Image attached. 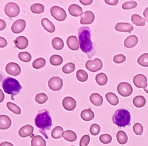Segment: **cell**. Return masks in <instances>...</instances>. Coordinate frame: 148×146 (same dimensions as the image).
I'll return each mask as SVG.
<instances>
[{
  "label": "cell",
  "instance_id": "cell-1",
  "mask_svg": "<svg viewBox=\"0 0 148 146\" xmlns=\"http://www.w3.org/2000/svg\"><path fill=\"white\" fill-rule=\"evenodd\" d=\"M34 123L36 126L39 128V131L45 138L48 139L49 137L46 134V131L51 129L52 121L50 113L47 109H42L38 112L35 117Z\"/></svg>",
  "mask_w": 148,
  "mask_h": 146
},
{
  "label": "cell",
  "instance_id": "cell-2",
  "mask_svg": "<svg viewBox=\"0 0 148 146\" xmlns=\"http://www.w3.org/2000/svg\"><path fill=\"white\" fill-rule=\"evenodd\" d=\"M91 37V30L88 27H82L79 29L78 39L80 48L85 53H89L93 50V43Z\"/></svg>",
  "mask_w": 148,
  "mask_h": 146
},
{
  "label": "cell",
  "instance_id": "cell-3",
  "mask_svg": "<svg viewBox=\"0 0 148 146\" xmlns=\"http://www.w3.org/2000/svg\"><path fill=\"white\" fill-rule=\"evenodd\" d=\"M2 87L6 93L11 95L12 100H14V96L18 94L22 89L20 83L16 79L9 77L3 80Z\"/></svg>",
  "mask_w": 148,
  "mask_h": 146
},
{
  "label": "cell",
  "instance_id": "cell-4",
  "mask_svg": "<svg viewBox=\"0 0 148 146\" xmlns=\"http://www.w3.org/2000/svg\"><path fill=\"white\" fill-rule=\"evenodd\" d=\"M131 116L130 112L125 109L117 110L113 117V123L119 127H125L130 125Z\"/></svg>",
  "mask_w": 148,
  "mask_h": 146
},
{
  "label": "cell",
  "instance_id": "cell-5",
  "mask_svg": "<svg viewBox=\"0 0 148 146\" xmlns=\"http://www.w3.org/2000/svg\"><path fill=\"white\" fill-rule=\"evenodd\" d=\"M51 14L52 16L58 21H64L67 17L65 10L59 6H53L51 8Z\"/></svg>",
  "mask_w": 148,
  "mask_h": 146
},
{
  "label": "cell",
  "instance_id": "cell-6",
  "mask_svg": "<svg viewBox=\"0 0 148 146\" xmlns=\"http://www.w3.org/2000/svg\"><path fill=\"white\" fill-rule=\"evenodd\" d=\"M4 11L8 17L13 18L19 14L20 10L19 6L16 3H8L5 6Z\"/></svg>",
  "mask_w": 148,
  "mask_h": 146
},
{
  "label": "cell",
  "instance_id": "cell-7",
  "mask_svg": "<svg viewBox=\"0 0 148 146\" xmlns=\"http://www.w3.org/2000/svg\"><path fill=\"white\" fill-rule=\"evenodd\" d=\"M117 92L123 97H128L133 93L132 86L127 82H121L117 86Z\"/></svg>",
  "mask_w": 148,
  "mask_h": 146
},
{
  "label": "cell",
  "instance_id": "cell-8",
  "mask_svg": "<svg viewBox=\"0 0 148 146\" xmlns=\"http://www.w3.org/2000/svg\"><path fill=\"white\" fill-rule=\"evenodd\" d=\"M102 61L99 58H95L94 60H89L85 64V67L91 72H95L100 71L103 68Z\"/></svg>",
  "mask_w": 148,
  "mask_h": 146
},
{
  "label": "cell",
  "instance_id": "cell-9",
  "mask_svg": "<svg viewBox=\"0 0 148 146\" xmlns=\"http://www.w3.org/2000/svg\"><path fill=\"white\" fill-rule=\"evenodd\" d=\"M48 86L53 91H59L63 87V80L59 77H53L49 79Z\"/></svg>",
  "mask_w": 148,
  "mask_h": 146
},
{
  "label": "cell",
  "instance_id": "cell-10",
  "mask_svg": "<svg viewBox=\"0 0 148 146\" xmlns=\"http://www.w3.org/2000/svg\"><path fill=\"white\" fill-rule=\"evenodd\" d=\"M5 71L7 74L13 76H18L21 72V69L20 65L15 63H10L7 64L5 67Z\"/></svg>",
  "mask_w": 148,
  "mask_h": 146
},
{
  "label": "cell",
  "instance_id": "cell-11",
  "mask_svg": "<svg viewBox=\"0 0 148 146\" xmlns=\"http://www.w3.org/2000/svg\"><path fill=\"white\" fill-rule=\"evenodd\" d=\"M26 27V21L23 19L16 20L11 26V30L14 33L18 34L24 31Z\"/></svg>",
  "mask_w": 148,
  "mask_h": 146
},
{
  "label": "cell",
  "instance_id": "cell-12",
  "mask_svg": "<svg viewBox=\"0 0 148 146\" xmlns=\"http://www.w3.org/2000/svg\"><path fill=\"white\" fill-rule=\"evenodd\" d=\"M133 83L138 88H145L147 86V78L143 74H137L133 77Z\"/></svg>",
  "mask_w": 148,
  "mask_h": 146
},
{
  "label": "cell",
  "instance_id": "cell-13",
  "mask_svg": "<svg viewBox=\"0 0 148 146\" xmlns=\"http://www.w3.org/2000/svg\"><path fill=\"white\" fill-rule=\"evenodd\" d=\"M62 105L65 110L72 111L76 107L77 102L72 97L67 96L63 99Z\"/></svg>",
  "mask_w": 148,
  "mask_h": 146
},
{
  "label": "cell",
  "instance_id": "cell-14",
  "mask_svg": "<svg viewBox=\"0 0 148 146\" xmlns=\"http://www.w3.org/2000/svg\"><path fill=\"white\" fill-rule=\"evenodd\" d=\"M95 19L94 13L91 11H86L81 16L80 23L81 24H91Z\"/></svg>",
  "mask_w": 148,
  "mask_h": 146
},
{
  "label": "cell",
  "instance_id": "cell-15",
  "mask_svg": "<svg viewBox=\"0 0 148 146\" xmlns=\"http://www.w3.org/2000/svg\"><path fill=\"white\" fill-rule=\"evenodd\" d=\"M68 48L72 51H77L80 48L79 40L75 36H70L66 41Z\"/></svg>",
  "mask_w": 148,
  "mask_h": 146
},
{
  "label": "cell",
  "instance_id": "cell-16",
  "mask_svg": "<svg viewBox=\"0 0 148 146\" xmlns=\"http://www.w3.org/2000/svg\"><path fill=\"white\" fill-rule=\"evenodd\" d=\"M115 29L117 32H120L131 33V32L133 30V26L132 24L129 23L120 22V23H117L116 24Z\"/></svg>",
  "mask_w": 148,
  "mask_h": 146
},
{
  "label": "cell",
  "instance_id": "cell-17",
  "mask_svg": "<svg viewBox=\"0 0 148 146\" xmlns=\"http://www.w3.org/2000/svg\"><path fill=\"white\" fill-rule=\"evenodd\" d=\"M34 128L32 125L27 124L21 127L18 131V134L22 138H26L33 134Z\"/></svg>",
  "mask_w": 148,
  "mask_h": 146
},
{
  "label": "cell",
  "instance_id": "cell-18",
  "mask_svg": "<svg viewBox=\"0 0 148 146\" xmlns=\"http://www.w3.org/2000/svg\"><path fill=\"white\" fill-rule=\"evenodd\" d=\"M14 42L16 47L19 50H24V49H26L28 46L29 45L28 39L25 36H18L14 40Z\"/></svg>",
  "mask_w": 148,
  "mask_h": 146
},
{
  "label": "cell",
  "instance_id": "cell-19",
  "mask_svg": "<svg viewBox=\"0 0 148 146\" xmlns=\"http://www.w3.org/2000/svg\"><path fill=\"white\" fill-rule=\"evenodd\" d=\"M69 14L75 17L81 16L83 14L82 8L77 4H71L68 8Z\"/></svg>",
  "mask_w": 148,
  "mask_h": 146
},
{
  "label": "cell",
  "instance_id": "cell-20",
  "mask_svg": "<svg viewBox=\"0 0 148 146\" xmlns=\"http://www.w3.org/2000/svg\"><path fill=\"white\" fill-rule=\"evenodd\" d=\"M11 120L10 118L5 115H0V129L5 130L8 129L11 125Z\"/></svg>",
  "mask_w": 148,
  "mask_h": 146
},
{
  "label": "cell",
  "instance_id": "cell-21",
  "mask_svg": "<svg viewBox=\"0 0 148 146\" xmlns=\"http://www.w3.org/2000/svg\"><path fill=\"white\" fill-rule=\"evenodd\" d=\"M41 24L45 30L49 33H53L55 31V26L53 23L47 18H44L41 20Z\"/></svg>",
  "mask_w": 148,
  "mask_h": 146
},
{
  "label": "cell",
  "instance_id": "cell-22",
  "mask_svg": "<svg viewBox=\"0 0 148 146\" xmlns=\"http://www.w3.org/2000/svg\"><path fill=\"white\" fill-rule=\"evenodd\" d=\"M138 43V38L136 36L130 35L125 40L124 45L127 48H132Z\"/></svg>",
  "mask_w": 148,
  "mask_h": 146
},
{
  "label": "cell",
  "instance_id": "cell-23",
  "mask_svg": "<svg viewBox=\"0 0 148 146\" xmlns=\"http://www.w3.org/2000/svg\"><path fill=\"white\" fill-rule=\"evenodd\" d=\"M90 100L92 104L95 106H100L103 103V97L97 93H94L91 94L90 97Z\"/></svg>",
  "mask_w": 148,
  "mask_h": 146
},
{
  "label": "cell",
  "instance_id": "cell-24",
  "mask_svg": "<svg viewBox=\"0 0 148 146\" xmlns=\"http://www.w3.org/2000/svg\"><path fill=\"white\" fill-rule=\"evenodd\" d=\"M62 137L65 140L69 142H73L77 139L76 133L72 130H67L64 131L62 134Z\"/></svg>",
  "mask_w": 148,
  "mask_h": 146
},
{
  "label": "cell",
  "instance_id": "cell-25",
  "mask_svg": "<svg viewBox=\"0 0 148 146\" xmlns=\"http://www.w3.org/2000/svg\"><path fill=\"white\" fill-rule=\"evenodd\" d=\"M81 118L85 121H90L94 118V113L91 109H84L81 113Z\"/></svg>",
  "mask_w": 148,
  "mask_h": 146
},
{
  "label": "cell",
  "instance_id": "cell-26",
  "mask_svg": "<svg viewBox=\"0 0 148 146\" xmlns=\"http://www.w3.org/2000/svg\"><path fill=\"white\" fill-rule=\"evenodd\" d=\"M106 98L107 102L113 106H116L119 103V100L116 94L112 92H109L106 94Z\"/></svg>",
  "mask_w": 148,
  "mask_h": 146
},
{
  "label": "cell",
  "instance_id": "cell-27",
  "mask_svg": "<svg viewBox=\"0 0 148 146\" xmlns=\"http://www.w3.org/2000/svg\"><path fill=\"white\" fill-rule=\"evenodd\" d=\"M32 146H46L45 140L40 136H34L31 141Z\"/></svg>",
  "mask_w": 148,
  "mask_h": 146
},
{
  "label": "cell",
  "instance_id": "cell-28",
  "mask_svg": "<svg viewBox=\"0 0 148 146\" xmlns=\"http://www.w3.org/2000/svg\"><path fill=\"white\" fill-rule=\"evenodd\" d=\"M131 20L132 22L137 26H144L145 25V19L140 16L139 14H134L132 15Z\"/></svg>",
  "mask_w": 148,
  "mask_h": 146
},
{
  "label": "cell",
  "instance_id": "cell-29",
  "mask_svg": "<svg viewBox=\"0 0 148 146\" xmlns=\"http://www.w3.org/2000/svg\"><path fill=\"white\" fill-rule=\"evenodd\" d=\"M133 103L135 107L140 108L143 107L146 104V99L143 96H137L134 97Z\"/></svg>",
  "mask_w": 148,
  "mask_h": 146
},
{
  "label": "cell",
  "instance_id": "cell-30",
  "mask_svg": "<svg viewBox=\"0 0 148 146\" xmlns=\"http://www.w3.org/2000/svg\"><path fill=\"white\" fill-rule=\"evenodd\" d=\"M116 138L118 143L120 144H125L128 140V137L126 132L123 131H119L116 134Z\"/></svg>",
  "mask_w": 148,
  "mask_h": 146
},
{
  "label": "cell",
  "instance_id": "cell-31",
  "mask_svg": "<svg viewBox=\"0 0 148 146\" xmlns=\"http://www.w3.org/2000/svg\"><path fill=\"white\" fill-rule=\"evenodd\" d=\"M52 45L53 48L55 50H57V51L62 50L64 46V43L63 40L61 38H58V37L52 39Z\"/></svg>",
  "mask_w": 148,
  "mask_h": 146
},
{
  "label": "cell",
  "instance_id": "cell-32",
  "mask_svg": "<svg viewBox=\"0 0 148 146\" xmlns=\"http://www.w3.org/2000/svg\"><path fill=\"white\" fill-rule=\"evenodd\" d=\"M95 80L97 84L100 86H104L108 81V78L106 74L101 72L98 74L95 77Z\"/></svg>",
  "mask_w": 148,
  "mask_h": 146
},
{
  "label": "cell",
  "instance_id": "cell-33",
  "mask_svg": "<svg viewBox=\"0 0 148 146\" xmlns=\"http://www.w3.org/2000/svg\"><path fill=\"white\" fill-rule=\"evenodd\" d=\"M64 129L60 126H56L55 127L51 132L52 137L54 139H59L62 137V134L64 132Z\"/></svg>",
  "mask_w": 148,
  "mask_h": 146
},
{
  "label": "cell",
  "instance_id": "cell-34",
  "mask_svg": "<svg viewBox=\"0 0 148 146\" xmlns=\"http://www.w3.org/2000/svg\"><path fill=\"white\" fill-rule=\"evenodd\" d=\"M49 61H50L51 65L54 66H58L62 64L63 58L59 55H53L50 57Z\"/></svg>",
  "mask_w": 148,
  "mask_h": 146
},
{
  "label": "cell",
  "instance_id": "cell-35",
  "mask_svg": "<svg viewBox=\"0 0 148 146\" xmlns=\"http://www.w3.org/2000/svg\"><path fill=\"white\" fill-rule=\"evenodd\" d=\"M30 10L34 14L42 13L45 11V6L41 4L36 3L30 7Z\"/></svg>",
  "mask_w": 148,
  "mask_h": 146
},
{
  "label": "cell",
  "instance_id": "cell-36",
  "mask_svg": "<svg viewBox=\"0 0 148 146\" xmlns=\"http://www.w3.org/2000/svg\"><path fill=\"white\" fill-rule=\"evenodd\" d=\"M46 64V60L43 58H39L35 59L33 64L32 66L34 69L39 70L43 68Z\"/></svg>",
  "mask_w": 148,
  "mask_h": 146
},
{
  "label": "cell",
  "instance_id": "cell-37",
  "mask_svg": "<svg viewBox=\"0 0 148 146\" xmlns=\"http://www.w3.org/2000/svg\"><path fill=\"white\" fill-rule=\"evenodd\" d=\"M7 107L8 110H10L11 112H13L16 115H20L21 113L20 107L13 103H11V102L7 103Z\"/></svg>",
  "mask_w": 148,
  "mask_h": 146
},
{
  "label": "cell",
  "instance_id": "cell-38",
  "mask_svg": "<svg viewBox=\"0 0 148 146\" xmlns=\"http://www.w3.org/2000/svg\"><path fill=\"white\" fill-rule=\"evenodd\" d=\"M77 78L78 81L81 82H85L87 81L88 75L87 72L84 70H79L77 72Z\"/></svg>",
  "mask_w": 148,
  "mask_h": 146
},
{
  "label": "cell",
  "instance_id": "cell-39",
  "mask_svg": "<svg viewBox=\"0 0 148 146\" xmlns=\"http://www.w3.org/2000/svg\"><path fill=\"white\" fill-rule=\"evenodd\" d=\"M138 63L141 66L148 67V53H145L140 55L138 59Z\"/></svg>",
  "mask_w": 148,
  "mask_h": 146
},
{
  "label": "cell",
  "instance_id": "cell-40",
  "mask_svg": "<svg viewBox=\"0 0 148 146\" xmlns=\"http://www.w3.org/2000/svg\"><path fill=\"white\" fill-rule=\"evenodd\" d=\"M48 100L47 96L44 93H38L35 97L36 102L39 104H43Z\"/></svg>",
  "mask_w": 148,
  "mask_h": 146
},
{
  "label": "cell",
  "instance_id": "cell-41",
  "mask_svg": "<svg viewBox=\"0 0 148 146\" xmlns=\"http://www.w3.org/2000/svg\"><path fill=\"white\" fill-rule=\"evenodd\" d=\"M18 58L23 62L24 63H29L32 60V55L29 52H20L18 55Z\"/></svg>",
  "mask_w": 148,
  "mask_h": 146
},
{
  "label": "cell",
  "instance_id": "cell-42",
  "mask_svg": "<svg viewBox=\"0 0 148 146\" xmlns=\"http://www.w3.org/2000/svg\"><path fill=\"white\" fill-rule=\"evenodd\" d=\"M75 65L72 63H69L66 64L62 67V71L66 74H70L75 71Z\"/></svg>",
  "mask_w": 148,
  "mask_h": 146
},
{
  "label": "cell",
  "instance_id": "cell-43",
  "mask_svg": "<svg viewBox=\"0 0 148 146\" xmlns=\"http://www.w3.org/2000/svg\"><path fill=\"white\" fill-rule=\"evenodd\" d=\"M133 130L136 135L141 136L143 132V127L140 123H136L133 125Z\"/></svg>",
  "mask_w": 148,
  "mask_h": 146
},
{
  "label": "cell",
  "instance_id": "cell-44",
  "mask_svg": "<svg viewBox=\"0 0 148 146\" xmlns=\"http://www.w3.org/2000/svg\"><path fill=\"white\" fill-rule=\"evenodd\" d=\"M101 128L100 125L97 124H93L91 125L90 128V132L92 136H97L100 132Z\"/></svg>",
  "mask_w": 148,
  "mask_h": 146
},
{
  "label": "cell",
  "instance_id": "cell-45",
  "mask_svg": "<svg viewBox=\"0 0 148 146\" xmlns=\"http://www.w3.org/2000/svg\"><path fill=\"white\" fill-rule=\"evenodd\" d=\"M99 139L100 142L104 144H109L112 141V136H111L110 134H104L101 135Z\"/></svg>",
  "mask_w": 148,
  "mask_h": 146
},
{
  "label": "cell",
  "instance_id": "cell-46",
  "mask_svg": "<svg viewBox=\"0 0 148 146\" xmlns=\"http://www.w3.org/2000/svg\"><path fill=\"white\" fill-rule=\"evenodd\" d=\"M138 4L136 1H130L125 3L122 5V8L124 10H130L133 9L137 7Z\"/></svg>",
  "mask_w": 148,
  "mask_h": 146
},
{
  "label": "cell",
  "instance_id": "cell-47",
  "mask_svg": "<svg viewBox=\"0 0 148 146\" xmlns=\"http://www.w3.org/2000/svg\"><path fill=\"white\" fill-rule=\"evenodd\" d=\"M126 60V57L123 54H119L115 55L113 58V61L116 64H121L124 63Z\"/></svg>",
  "mask_w": 148,
  "mask_h": 146
},
{
  "label": "cell",
  "instance_id": "cell-48",
  "mask_svg": "<svg viewBox=\"0 0 148 146\" xmlns=\"http://www.w3.org/2000/svg\"><path fill=\"white\" fill-rule=\"evenodd\" d=\"M90 141V137L88 135H84L79 141V146H87Z\"/></svg>",
  "mask_w": 148,
  "mask_h": 146
},
{
  "label": "cell",
  "instance_id": "cell-49",
  "mask_svg": "<svg viewBox=\"0 0 148 146\" xmlns=\"http://www.w3.org/2000/svg\"><path fill=\"white\" fill-rule=\"evenodd\" d=\"M105 3L110 6H116L119 3L118 0H105Z\"/></svg>",
  "mask_w": 148,
  "mask_h": 146
},
{
  "label": "cell",
  "instance_id": "cell-50",
  "mask_svg": "<svg viewBox=\"0 0 148 146\" xmlns=\"http://www.w3.org/2000/svg\"><path fill=\"white\" fill-rule=\"evenodd\" d=\"M7 45V41L3 37L0 38V47L1 48H4Z\"/></svg>",
  "mask_w": 148,
  "mask_h": 146
},
{
  "label": "cell",
  "instance_id": "cell-51",
  "mask_svg": "<svg viewBox=\"0 0 148 146\" xmlns=\"http://www.w3.org/2000/svg\"><path fill=\"white\" fill-rule=\"evenodd\" d=\"M79 1H80V3H81V4H84L85 6L90 5L93 2L92 0H90V1H85V0H84V1H82V0H80Z\"/></svg>",
  "mask_w": 148,
  "mask_h": 146
},
{
  "label": "cell",
  "instance_id": "cell-52",
  "mask_svg": "<svg viewBox=\"0 0 148 146\" xmlns=\"http://www.w3.org/2000/svg\"><path fill=\"white\" fill-rule=\"evenodd\" d=\"M0 21H1V29H0V30H4V29L5 28V27H6V23L5 22L4 20H2V19L0 20Z\"/></svg>",
  "mask_w": 148,
  "mask_h": 146
},
{
  "label": "cell",
  "instance_id": "cell-53",
  "mask_svg": "<svg viewBox=\"0 0 148 146\" xmlns=\"http://www.w3.org/2000/svg\"><path fill=\"white\" fill-rule=\"evenodd\" d=\"M0 146H14V145L10 142L4 141L0 144Z\"/></svg>",
  "mask_w": 148,
  "mask_h": 146
},
{
  "label": "cell",
  "instance_id": "cell-54",
  "mask_svg": "<svg viewBox=\"0 0 148 146\" xmlns=\"http://www.w3.org/2000/svg\"><path fill=\"white\" fill-rule=\"evenodd\" d=\"M143 16L145 17L147 22H148V7L144 10V11H143Z\"/></svg>",
  "mask_w": 148,
  "mask_h": 146
},
{
  "label": "cell",
  "instance_id": "cell-55",
  "mask_svg": "<svg viewBox=\"0 0 148 146\" xmlns=\"http://www.w3.org/2000/svg\"><path fill=\"white\" fill-rule=\"evenodd\" d=\"M143 89H144L145 92H146L148 94V83H147V86H146L145 88H144Z\"/></svg>",
  "mask_w": 148,
  "mask_h": 146
},
{
  "label": "cell",
  "instance_id": "cell-56",
  "mask_svg": "<svg viewBox=\"0 0 148 146\" xmlns=\"http://www.w3.org/2000/svg\"><path fill=\"white\" fill-rule=\"evenodd\" d=\"M71 146H75V145H71Z\"/></svg>",
  "mask_w": 148,
  "mask_h": 146
}]
</instances>
